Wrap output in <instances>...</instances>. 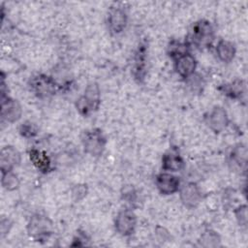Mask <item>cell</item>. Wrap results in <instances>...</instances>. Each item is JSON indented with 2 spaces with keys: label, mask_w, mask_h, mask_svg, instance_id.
Returning <instances> with one entry per match:
<instances>
[{
  "label": "cell",
  "mask_w": 248,
  "mask_h": 248,
  "mask_svg": "<svg viewBox=\"0 0 248 248\" xmlns=\"http://www.w3.org/2000/svg\"><path fill=\"white\" fill-rule=\"evenodd\" d=\"M184 160L177 149L171 148L162 157V169L169 172H175L183 170Z\"/></svg>",
  "instance_id": "15"
},
{
  "label": "cell",
  "mask_w": 248,
  "mask_h": 248,
  "mask_svg": "<svg viewBox=\"0 0 248 248\" xmlns=\"http://www.w3.org/2000/svg\"><path fill=\"white\" fill-rule=\"evenodd\" d=\"M199 242L202 247H218L221 245V237L215 231L206 229L202 233Z\"/></svg>",
  "instance_id": "21"
},
{
  "label": "cell",
  "mask_w": 248,
  "mask_h": 248,
  "mask_svg": "<svg viewBox=\"0 0 248 248\" xmlns=\"http://www.w3.org/2000/svg\"><path fill=\"white\" fill-rule=\"evenodd\" d=\"M137 226V216L131 209L119 211L114 219L115 231L122 236L131 235Z\"/></svg>",
  "instance_id": "7"
},
{
  "label": "cell",
  "mask_w": 248,
  "mask_h": 248,
  "mask_svg": "<svg viewBox=\"0 0 248 248\" xmlns=\"http://www.w3.org/2000/svg\"><path fill=\"white\" fill-rule=\"evenodd\" d=\"M18 132L21 137L26 139H31L38 135L39 129L35 123L31 121H25L22 124H20L18 128Z\"/></svg>",
  "instance_id": "23"
},
{
  "label": "cell",
  "mask_w": 248,
  "mask_h": 248,
  "mask_svg": "<svg viewBox=\"0 0 248 248\" xmlns=\"http://www.w3.org/2000/svg\"><path fill=\"white\" fill-rule=\"evenodd\" d=\"M22 108L20 104L10 97L1 99V118L7 123H15L20 119Z\"/></svg>",
  "instance_id": "12"
},
{
  "label": "cell",
  "mask_w": 248,
  "mask_h": 248,
  "mask_svg": "<svg viewBox=\"0 0 248 248\" xmlns=\"http://www.w3.org/2000/svg\"><path fill=\"white\" fill-rule=\"evenodd\" d=\"M87 193H88V188L86 184H76L71 190L72 199L76 202L83 200L86 197Z\"/></svg>",
  "instance_id": "25"
},
{
  "label": "cell",
  "mask_w": 248,
  "mask_h": 248,
  "mask_svg": "<svg viewBox=\"0 0 248 248\" xmlns=\"http://www.w3.org/2000/svg\"><path fill=\"white\" fill-rule=\"evenodd\" d=\"M21 156L16 148L12 145L4 146L0 153V170L1 172L13 171L20 164Z\"/></svg>",
  "instance_id": "13"
},
{
  "label": "cell",
  "mask_w": 248,
  "mask_h": 248,
  "mask_svg": "<svg viewBox=\"0 0 248 248\" xmlns=\"http://www.w3.org/2000/svg\"><path fill=\"white\" fill-rule=\"evenodd\" d=\"M128 16L126 10L121 6H112L108 9L107 16V23L108 30L112 34H119L127 26Z\"/></svg>",
  "instance_id": "6"
},
{
  "label": "cell",
  "mask_w": 248,
  "mask_h": 248,
  "mask_svg": "<svg viewBox=\"0 0 248 248\" xmlns=\"http://www.w3.org/2000/svg\"><path fill=\"white\" fill-rule=\"evenodd\" d=\"M215 50L218 59L223 63L232 62L236 53L235 46L227 40H220L216 46Z\"/></svg>",
  "instance_id": "19"
},
{
  "label": "cell",
  "mask_w": 248,
  "mask_h": 248,
  "mask_svg": "<svg viewBox=\"0 0 248 248\" xmlns=\"http://www.w3.org/2000/svg\"><path fill=\"white\" fill-rule=\"evenodd\" d=\"M29 159L34 167L42 173H47L51 170V162L47 154L38 148H30L28 151Z\"/></svg>",
  "instance_id": "18"
},
{
  "label": "cell",
  "mask_w": 248,
  "mask_h": 248,
  "mask_svg": "<svg viewBox=\"0 0 248 248\" xmlns=\"http://www.w3.org/2000/svg\"><path fill=\"white\" fill-rule=\"evenodd\" d=\"M229 162L232 166V170L243 171L246 170V163H247V148L245 145L239 143L235 145L230 155H229Z\"/></svg>",
  "instance_id": "17"
},
{
  "label": "cell",
  "mask_w": 248,
  "mask_h": 248,
  "mask_svg": "<svg viewBox=\"0 0 248 248\" xmlns=\"http://www.w3.org/2000/svg\"><path fill=\"white\" fill-rule=\"evenodd\" d=\"M121 196L124 201H126L128 203H134L137 201V192L135 188L132 185H126L122 188Z\"/></svg>",
  "instance_id": "27"
},
{
  "label": "cell",
  "mask_w": 248,
  "mask_h": 248,
  "mask_svg": "<svg viewBox=\"0 0 248 248\" xmlns=\"http://www.w3.org/2000/svg\"><path fill=\"white\" fill-rule=\"evenodd\" d=\"M186 81L188 82L189 87L193 92H198L201 93L204 87V80L202 77L197 73L193 74L191 77L186 78Z\"/></svg>",
  "instance_id": "24"
},
{
  "label": "cell",
  "mask_w": 248,
  "mask_h": 248,
  "mask_svg": "<svg viewBox=\"0 0 248 248\" xmlns=\"http://www.w3.org/2000/svg\"><path fill=\"white\" fill-rule=\"evenodd\" d=\"M81 143L84 151L93 157H100L107 145V138L99 128L85 130L81 135Z\"/></svg>",
  "instance_id": "3"
},
{
  "label": "cell",
  "mask_w": 248,
  "mask_h": 248,
  "mask_svg": "<svg viewBox=\"0 0 248 248\" xmlns=\"http://www.w3.org/2000/svg\"><path fill=\"white\" fill-rule=\"evenodd\" d=\"M29 86L33 93L41 99L54 95L58 88L54 78L45 74H39L32 77L29 81Z\"/></svg>",
  "instance_id": "5"
},
{
  "label": "cell",
  "mask_w": 248,
  "mask_h": 248,
  "mask_svg": "<svg viewBox=\"0 0 248 248\" xmlns=\"http://www.w3.org/2000/svg\"><path fill=\"white\" fill-rule=\"evenodd\" d=\"M179 198L183 205L189 209L196 208L202 200V194L195 182H188L179 188Z\"/></svg>",
  "instance_id": "9"
},
{
  "label": "cell",
  "mask_w": 248,
  "mask_h": 248,
  "mask_svg": "<svg viewBox=\"0 0 248 248\" xmlns=\"http://www.w3.org/2000/svg\"><path fill=\"white\" fill-rule=\"evenodd\" d=\"M219 90L228 98L241 101L246 96V83L242 79H234L233 81L222 84Z\"/></svg>",
  "instance_id": "16"
},
{
  "label": "cell",
  "mask_w": 248,
  "mask_h": 248,
  "mask_svg": "<svg viewBox=\"0 0 248 248\" xmlns=\"http://www.w3.org/2000/svg\"><path fill=\"white\" fill-rule=\"evenodd\" d=\"M190 49V45L185 41L181 42L178 40H171L167 47V53L170 57L175 59L185 53H188Z\"/></svg>",
  "instance_id": "20"
},
{
  "label": "cell",
  "mask_w": 248,
  "mask_h": 248,
  "mask_svg": "<svg viewBox=\"0 0 248 248\" xmlns=\"http://www.w3.org/2000/svg\"><path fill=\"white\" fill-rule=\"evenodd\" d=\"M1 184L3 188L7 191H14L19 186V179L16 173L13 171L3 172L1 178Z\"/></svg>",
  "instance_id": "22"
},
{
  "label": "cell",
  "mask_w": 248,
  "mask_h": 248,
  "mask_svg": "<svg viewBox=\"0 0 248 248\" xmlns=\"http://www.w3.org/2000/svg\"><path fill=\"white\" fill-rule=\"evenodd\" d=\"M214 40V28L207 19H200L196 21L189 32L186 41L190 46H195L199 49H204L211 46Z\"/></svg>",
  "instance_id": "1"
},
{
  "label": "cell",
  "mask_w": 248,
  "mask_h": 248,
  "mask_svg": "<svg viewBox=\"0 0 248 248\" xmlns=\"http://www.w3.org/2000/svg\"><path fill=\"white\" fill-rule=\"evenodd\" d=\"M235 219L240 227L247 226V206L246 204H240L234 209Z\"/></svg>",
  "instance_id": "26"
},
{
  "label": "cell",
  "mask_w": 248,
  "mask_h": 248,
  "mask_svg": "<svg viewBox=\"0 0 248 248\" xmlns=\"http://www.w3.org/2000/svg\"><path fill=\"white\" fill-rule=\"evenodd\" d=\"M197 60L190 53H185L174 59V70L182 78L186 79L196 73Z\"/></svg>",
  "instance_id": "14"
},
{
  "label": "cell",
  "mask_w": 248,
  "mask_h": 248,
  "mask_svg": "<svg viewBox=\"0 0 248 248\" xmlns=\"http://www.w3.org/2000/svg\"><path fill=\"white\" fill-rule=\"evenodd\" d=\"M101 104V91L97 82H89L81 95L76 102V108L78 113L84 117L89 116L97 110Z\"/></svg>",
  "instance_id": "2"
},
{
  "label": "cell",
  "mask_w": 248,
  "mask_h": 248,
  "mask_svg": "<svg viewBox=\"0 0 248 248\" xmlns=\"http://www.w3.org/2000/svg\"><path fill=\"white\" fill-rule=\"evenodd\" d=\"M27 232L35 241H47L52 234V222L44 214H34L27 224Z\"/></svg>",
  "instance_id": "4"
},
{
  "label": "cell",
  "mask_w": 248,
  "mask_h": 248,
  "mask_svg": "<svg viewBox=\"0 0 248 248\" xmlns=\"http://www.w3.org/2000/svg\"><path fill=\"white\" fill-rule=\"evenodd\" d=\"M155 184L158 191L162 195H166V196L172 195L178 192L180 188L179 178L169 171L160 172L159 174H157L155 178Z\"/></svg>",
  "instance_id": "11"
},
{
  "label": "cell",
  "mask_w": 248,
  "mask_h": 248,
  "mask_svg": "<svg viewBox=\"0 0 248 248\" xmlns=\"http://www.w3.org/2000/svg\"><path fill=\"white\" fill-rule=\"evenodd\" d=\"M207 127L214 133L223 132L229 125V116L227 110L220 106L214 107L204 117Z\"/></svg>",
  "instance_id": "8"
},
{
  "label": "cell",
  "mask_w": 248,
  "mask_h": 248,
  "mask_svg": "<svg viewBox=\"0 0 248 248\" xmlns=\"http://www.w3.org/2000/svg\"><path fill=\"white\" fill-rule=\"evenodd\" d=\"M146 61H147V44L142 42L139 45L135 52L133 64V76L138 82H142L146 75Z\"/></svg>",
  "instance_id": "10"
}]
</instances>
